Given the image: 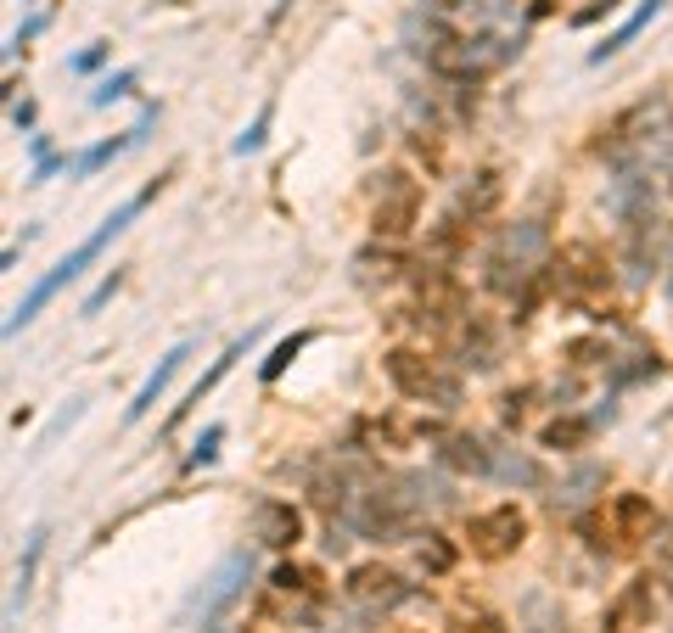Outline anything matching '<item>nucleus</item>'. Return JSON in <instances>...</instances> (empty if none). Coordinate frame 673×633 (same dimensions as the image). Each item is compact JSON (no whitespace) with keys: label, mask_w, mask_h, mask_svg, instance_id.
Masks as SVG:
<instances>
[{"label":"nucleus","mask_w":673,"mask_h":633,"mask_svg":"<svg viewBox=\"0 0 673 633\" xmlns=\"http://www.w3.org/2000/svg\"><path fill=\"white\" fill-rule=\"evenodd\" d=\"M550 269H556V286L573 297H595L612 286V264H606V253L595 241H561Z\"/></svg>","instance_id":"6"},{"label":"nucleus","mask_w":673,"mask_h":633,"mask_svg":"<svg viewBox=\"0 0 673 633\" xmlns=\"http://www.w3.org/2000/svg\"><path fill=\"white\" fill-rule=\"evenodd\" d=\"M500 197H505V180H500V169H483L472 185H466V197H460V208L472 213V219H483V213H494V208H500Z\"/></svg>","instance_id":"15"},{"label":"nucleus","mask_w":673,"mask_h":633,"mask_svg":"<svg viewBox=\"0 0 673 633\" xmlns=\"http://www.w3.org/2000/svg\"><path fill=\"white\" fill-rule=\"evenodd\" d=\"M270 113H275V107H264V113H258L253 124H247L242 135H236V152H242V157H247V152H258V146H264V135H270Z\"/></svg>","instance_id":"24"},{"label":"nucleus","mask_w":673,"mask_h":633,"mask_svg":"<svg viewBox=\"0 0 673 633\" xmlns=\"http://www.w3.org/2000/svg\"><path fill=\"white\" fill-rule=\"evenodd\" d=\"M242 353H247V342H230V348H225V353H219L214 365H208V376H202V381H197V387H191V398H186V404H180V415H186V409H197V404H202V398L214 393V387H219V381H225V376H230V365H236V359H242Z\"/></svg>","instance_id":"18"},{"label":"nucleus","mask_w":673,"mask_h":633,"mask_svg":"<svg viewBox=\"0 0 673 633\" xmlns=\"http://www.w3.org/2000/svg\"><path fill=\"white\" fill-rule=\"evenodd\" d=\"M303 348H309V331H303V337H287V342H281V348H275L270 359H264V381H275V376H281V370H287Z\"/></svg>","instance_id":"21"},{"label":"nucleus","mask_w":673,"mask_h":633,"mask_svg":"<svg viewBox=\"0 0 673 633\" xmlns=\"http://www.w3.org/2000/svg\"><path fill=\"white\" fill-rule=\"evenodd\" d=\"M449 633H505V622L488 617V611H460V617L449 622Z\"/></svg>","instance_id":"22"},{"label":"nucleus","mask_w":673,"mask_h":633,"mask_svg":"<svg viewBox=\"0 0 673 633\" xmlns=\"http://www.w3.org/2000/svg\"><path fill=\"white\" fill-rule=\"evenodd\" d=\"M421 561H427L432 572H444V566L455 561V555H449V544H444V538H432V533H427V544H421Z\"/></svg>","instance_id":"29"},{"label":"nucleus","mask_w":673,"mask_h":633,"mask_svg":"<svg viewBox=\"0 0 673 633\" xmlns=\"http://www.w3.org/2000/svg\"><path fill=\"white\" fill-rule=\"evenodd\" d=\"M158 191H163V180H152L146 191H135L129 202H118V208H113V213H107V219L96 225V236H85V241H79V247H73V253L62 258V264L51 269V275H45V281L34 286V292H29V297H23V303L12 309V320H6V337H17V331H23V325H29L34 314H40L45 303H51V297L62 292V286H73V281H79V275H85V269L96 264L101 253H107V241H113V236H124V230H129V219H135V213H141L146 202L158 197Z\"/></svg>","instance_id":"1"},{"label":"nucleus","mask_w":673,"mask_h":633,"mask_svg":"<svg viewBox=\"0 0 673 633\" xmlns=\"http://www.w3.org/2000/svg\"><path fill=\"white\" fill-rule=\"evenodd\" d=\"M343 594H348L354 605H365V611H393V605H404L416 589H410V583H404V572H393V566L359 561L354 572H348Z\"/></svg>","instance_id":"8"},{"label":"nucleus","mask_w":673,"mask_h":633,"mask_svg":"<svg viewBox=\"0 0 673 633\" xmlns=\"http://www.w3.org/2000/svg\"><path fill=\"white\" fill-rule=\"evenodd\" d=\"M657 12H662V0H640V12H634V17H629V23H623L617 34H606V40L595 45V51H589V62H606V57H617V51H623V45H629L640 29H651V17H657Z\"/></svg>","instance_id":"14"},{"label":"nucleus","mask_w":673,"mask_h":633,"mask_svg":"<svg viewBox=\"0 0 673 633\" xmlns=\"http://www.w3.org/2000/svg\"><path fill=\"white\" fill-rule=\"evenodd\" d=\"M129 85H135V73H113V79H107V85H101L96 90V96H90V101H96V107H107V101H118V96H129Z\"/></svg>","instance_id":"26"},{"label":"nucleus","mask_w":673,"mask_h":633,"mask_svg":"<svg viewBox=\"0 0 673 633\" xmlns=\"http://www.w3.org/2000/svg\"><path fill=\"white\" fill-rule=\"evenodd\" d=\"M416 309L427 314V320H460V314H466V286H460L449 269H421Z\"/></svg>","instance_id":"9"},{"label":"nucleus","mask_w":673,"mask_h":633,"mask_svg":"<svg viewBox=\"0 0 673 633\" xmlns=\"http://www.w3.org/2000/svg\"><path fill=\"white\" fill-rule=\"evenodd\" d=\"M242 633H275V628H270V622H264V617H258V622H247Z\"/></svg>","instance_id":"31"},{"label":"nucleus","mask_w":673,"mask_h":633,"mask_svg":"<svg viewBox=\"0 0 673 633\" xmlns=\"http://www.w3.org/2000/svg\"><path fill=\"white\" fill-rule=\"evenodd\" d=\"M578 533L589 538V549H623V544H617V527H612V516H606V510H589V516L578 521Z\"/></svg>","instance_id":"20"},{"label":"nucleus","mask_w":673,"mask_h":633,"mask_svg":"<svg viewBox=\"0 0 673 633\" xmlns=\"http://www.w3.org/2000/svg\"><path fill=\"white\" fill-rule=\"evenodd\" d=\"M219 437H225V426H208V432L197 437V449H191V465H208L219 454Z\"/></svg>","instance_id":"27"},{"label":"nucleus","mask_w":673,"mask_h":633,"mask_svg":"<svg viewBox=\"0 0 673 633\" xmlns=\"http://www.w3.org/2000/svg\"><path fill=\"white\" fill-rule=\"evenodd\" d=\"M657 617H662L657 577H629V583L606 600V633H645Z\"/></svg>","instance_id":"7"},{"label":"nucleus","mask_w":673,"mask_h":633,"mask_svg":"<svg viewBox=\"0 0 673 633\" xmlns=\"http://www.w3.org/2000/svg\"><path fill=\"white\" fill-rule=\"evenodd\" d=\"M444 465H455V471H472V477H488V449L477 443V437L455 432V437H444Z\"/></svg>","instance_id":"16"},{"label":"nucleus","mask_w":673,"mask_h":633,"mask_svg":"<svg viewBox=\"0 0 673 633\" xmlns=\"http://www.w3.org/2000/svg\"><path fill=\"white\" fill-rule=\"evenodd\" d=\"M528 398H533V387H516V393H505V421H511V426L528 421Z\"/></svg>","instance_id":"28"},{"label":"nucleus","mask_w":673,"mask_h":633,"mask_svg":"<svg viewBox=\"0 0 673 633\" xmlns=\"http://www.w3.org/2000/svg\"><path fill=\"white\" fill-rule=\"evenodd\" d=\"M146 124H152V113H146V118H141V124H135V129H124V135H113V141L90 146V152L79 157V174H96V169H107V163H113L118 152H129V146L141 141V135H146Z\"/></svg>","instance_id":"17"},{"label":"nucleus","mask_w":673,"mask_h":633,"mask_svg":"<svg viewBox=\"0 0 673 633\" xmlns=\"http://www.w3.org/2000/svg\"><path fill=\"white\" fill-rule=\"evenodd\" d=\"M186 359H191V342H180V348H169V353H163V359H158V370H152V376L141 381V393L129 398V409H124V421H129V426L152 415V404H158V398H163V387H169V381L180 376V365H186Z\"/></svg>","instance_id":"12"},{"label":"nucleus","mask_w":673,"mask_h":633,"mask_svg":"<svg viewBox=\"0 0 673 633\" xmlns=\"http://www.w3.org/2000/svg\"><path fill=\"white\" fill-rule=\"evenodd\" d=\"M253 538L264 549H298L303 538V510L292 505V499H264L253 516Z\"/></svg>","instance_id":"10"},{"label":"nucleus","mask_w":673,"mask_h":633,"mask_svg":"<svg viewBox=\"0 0 673 633\" xmlns=\"http://www.w3.org/2000/svg\"><path fill=\"white\" fill-rule=\"evenodd\" d=\"M606 516H612V527H617V544H623V549L645 544V538H651V533H657V527H662L657 505H651L645 493H617V499H612V510H606Z\"/></svg>","instance_id":"11"},{"label":"nucleus","mask_w":673,"mask_h":633,"mask_svg":"<svg viewBox=\"0 0 673 633\" xmlns=\"http://www.w3.org/2000/svg\"><path fill=\"white\" fill-rule=\"evenodd\" d=\"M359 432L376 437V443H387V449H399V443H404V426H399V421H365Z\"/></svg>","instance_id":"25"},{"label":"nucleus","mask_w":673,"mask_h":633,"mask_svg":"<svg viewBox=\"0 0 673 633\" xmlns=\"http://www.w3.org/2000/svg\"><path fill=\"white\" fill-rule=\"evenodd\" d=\"M466 241H472V225H466V219H444V225L427 236V253L432 258H460L466 253Z\"/></svg>","instance_id":"19"},{"label":"nucleus","mask_w":673,"mask_h":633,"mask_svg":"<svg viewBox=\"0 0 673 633\" xmlns=\"http://www.w3.org/2000/svg\"><path fill=\"white\" fill-rule=\"evenodd\" d=\"M270 605L275 611H287L292 622H315L320 605H326V577H320V566L281 561L270 572Z\"/></svg>","instance_id":"5"},{"label":"nucleus","mask_w":673,"mask_h":633,"mask_svg":"<svg viewBox=\"0 0 673 633\" xmlns=\"http://www.w3.org/2000/svg\"><path fill=\"white\" fill-rule=\"evenodd\" d=\"M421 225V185L404 169L376 174V202H371V230L376 241H404Z\"/></svg>","instance_id":"3"},{"label":"nucleus","mask_w":673,"mask_h":633,"mask_svg":"<svg viewBox=\"0 0 673 633\" xmlns=\"http://www.w3.org/2000/svg\"><path fill=\"white\" fill-rule=\"evenodd\" d=\"M545 12H556V0H539V6H533V17H545Z\"/></svg>","instance_id":"32"},{"label":"nucleus","mask_w":673,"mask_h":633,"mask_svg":"<svg viewBox=\"0 0 673 633\" xmlns=\"http://www.w3.org/2000/svg\"><path fill=\"white\" fill-rule=\"evenodd\" d=\"M528 544V516L522 505H488L466 521V549H472L477 561H505L516 549Z\"/></svg>","instance_id":"4"},{"label":"nucleus","mask_w":673,"mask_h":633,"mask_svg":"<svg viewBox=\"0 0 673 633\" xmlns=\"http://www.w3.org/2000/svg\"><path fill=\"white\" fill-rule=\"evenodd\" d=\"M416 157L438 169V163H444V146H438V141H427V135H416Z\"/></svg>","instance_id":"30"},{"label":"nucleus","mask_w":673,"mask_h":633,"mask_svg":"<svg viewBox=\"0 0 673 633\" xmlns=\"http://www.w3.org/2000/svg\"><path fill=\"white\" fill-rule=\"evenodd\" d=\"M45 549V533H29V555L17 561V600H29V583H34V561H40Z\"/></svg>","instance_id":"23"},{"label":"nucleus","mask_w":673,"mask_h":633,"mask_svg":"<svg viewBox=\"0 0 673 633\" xmlns=\"http://www.w3.org/2000/svg\"><path fill=\"white\" fill-rule=\"evenodd\" d=\"M595 437V421H584V415H556V421L539 432V443H545L550 454H578Z\"/></svg>","instance_id":"13"},{"label":"nucleus","mask_w":673,"mask_h":633,"mask_svg":"<svg viewBox=\"0 0 673 633\" xmlns=\"http://www.w3.org/2000/svg\"><path fill=\"white\" fill-rule=\"evenodd\" d=\"M382 370L410 404H432V409H455L460 404V376L444 370L438 359H427V353H416V348H387Z\"/></svg>","instance_id":"2"}]
</instances>
